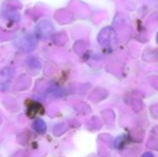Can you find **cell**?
<instances>
[{
	"label": "cell",
	"instance_id": "4",
	"mask_svg": "<svg viewBox=\"0 0 158 157\" xmlns=\"http://www.w3.org/2000/svg\"><path fill=\"white\" fill-rule=\"evenodd\" d=\"M141 157H155L154 156V155L152 154V153H149V152H147V153H144L143 155Z\"/></svg>",
	"mask_w": 158,
	"mask_h": 157
},
{
	"label": "cell",
	"instance_id": "3",
	"mask_svg": "<svg viewBox=\"0 0 158 157\" xmlns=\"http://www.w3.org/2000/svg\"><path fill=\"white\" fill-rule=\"evenodd\" d=\"M41 110L44 111V109H43V107H42L41 105L36 104V103H31V105L28 107V115H29V117L33 118V117H34L36 114H38Z\"/></svg>",
	"mask_w": 158,
	"mask_h": 157
},
{
	"label": "cell",
	"instance_id": "1",
	"mask_svg": "<svg viewBox=\"0 0 158 157\" xmlns=\"http://www.w3.org/2000/svg\"><path fill=\"white\" fill-rule=\"evenodd\" d=\"M15 71L11 68H6L0 71V90L5 91L8 88L12 79L14 77Z\"/></svg>",
	"mask_w": 158,
	"mask_h": 157
},
{
	"label": "cell",
	"instance_id": "2",
	"mask_svg": "<svg viewBox=\"0 0 158 157\" xmlns=\"http://www.w3.org/2000/svg\"><path fill=\"white\" fill-rule=\"evenodd\" d=\"M32 128L39 134H44L46 131V124L41 118L34 120V122L32 123Z\"/></svg>",
	"mask_w": 158,
	"mask_h": 157
}]
</instances>
